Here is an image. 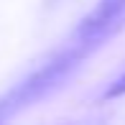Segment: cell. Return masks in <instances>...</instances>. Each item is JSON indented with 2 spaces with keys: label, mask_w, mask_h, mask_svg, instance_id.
<instances>
[{
  "label": "cell",
  "mask_w": 125,
  "mask_h": 125,
  "mask_svg": "<svg viewBox=\"0 0 125 125\" xmlns=\"http://www.w3.org/2000/svg\"><path fill=\"white\" fill-rule=\"evenodd\" d=\"M89 51H92V46L74 41L66 51H61L59 56H54V59L49 61V64H43L41 69H38L36 74H31L18 89H13L5 100H0V120H5L13 110L33 105L36 100H41V97H46L49 92H54V89L82 64V59L89 54Z\"/></svg>",
  "instance_id": "6da1fadb"
},
{
  "label": "cell",
  "mask_w": 125,
  "mask_h": 125,
  "mask_svg": "<svg viewBox=\"0 0 125 125\" xmlns=\"http://www.w3.org/2000/svg\"><path fill=\"white\" fill-rule=\"evenodd\" d=\"M125 18V0H100L79 23L74 41L87 43V46H100V41H105Z\"/></svg>",
  "instance_id": "7a4b0ae2"
}]
</instances>
